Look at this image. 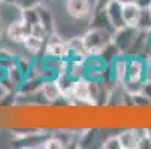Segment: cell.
I'll return each instance as SVG.
<instances>
[{
	"label": "cell",
	"instance_id": "cell-18",
	"mask_svg": "<svg viewBox=\"0 0 151 149\" xmlns=\"http://www.w3.org/2000/svg\"><path fill=\"white\" fill-rule=\"evenodd\" d=\"M6 79L9 81V83L12 85V87H14L15 90H18V88H19V85L24 82L26 75H24V72H23V70H21V69L18 67L17 63H15V64H12V66L8 69Z\"/></svg>",
	"mask_w": 151,
	"mask_h": 149
},
{
	"label": "cell",
	"instance_id": "cell-24",
	"mask_svg": "<svg viewBox=\"0 0 151 149\" xmlns=\"http://www.w3.org/2000/svg\"><path fill=\"white\" fill-rule=\"evenodd\" d=\"M14 3L19 9H26V8H35L39 5V0H14Z\"/></svg>",
	"mask_w": 151,
	"mask_h": 149
},
{
	"label": "cell",
	"instance_id": "cell-26",
	"mask_svg": "<svg viewBox=\"0 0 151 149\" xmlns=\"http://www.w3.org/2000/svg\"><path fill=\"white\" fill-rule=\"evenodd\" d=\"M135 3L141 8V9H148L151 6V0H135Z\"/></svg>",
	"mask_w": 151,
	"mask_h": 149
},
{
	"label": "cell",
	"instance_id": "cell-22",
	"mask_svg": "<svg viewBox=\"0 0 151 149\" xmlns=\"http://www.w3.org/2000/svg\"><path fill=\"white\" fill-rule=\"evenodd\" d=\"M136 29L145 30V31L151 30V16H150V14H148L147 9H142V14H141V16H139V21H138Z\"/></svg>",
	"mask_w": 151,
	"mask_h": 149
},
{
	"label": "cell",
	"instance_id": "cell-27",
	"mask_svg": "<svg viewBox=\"0 0 151 149\" xmlns=\"http://www.w3.org/2000/svg\"><path fill=\"white\" fill-rule=\"evenodd\" d=\"M111 0H96L94 2V9H103Z\"/></svg>",
	"mask_w": 151,
	"mask_h": 149
},
{
	"label": "cell",
	"instance_id": "cell-2",
	"mask_svg": "<svg viewBox=\"0 0 151 149\" xmlns=\"http://www.w3.org/2000/svg\"><path fill=\"white\" fill-rule=\"evenodd\" d=\"M136 36H138V29L136 27L124 26L121 29L114 30V33H112V43L117 46V49H118V52L121 55H129L133 43H135Z\"/></svg>",
	"mask_w": 151,
	"mask_h": 149
},
{
	"label": "cell",
	"instance_id": "cell-17",
	"mask_svg": "<svg viewBox=\"0 0 151 149\" xmlns=\"http://www.w3.org/2000/svg\"><path fill=\"white\" fill-rule=\"evenodd\" d=\"M55 82L58 85V88L61 90L63 93V97L64 98H69L70 93H72V88H73V83H75V79L68 73V72H64V73H58L57 78H55Z\"/></svg>",
	"mask_w": 151,
	"mask_h": 149
},
{
	"label": "cell",
	"instance_id": "cell-29",
	"mask_svg": "<svg viewBox=\"0 0 151 149\" xmlns=\"http://www.w3.org/2000/svg\"><path fill=\"white\" fill-rule=\"evenodd\" d=\"M147 136H148V139L151 142V125H147Z\"/></svg>",
	"mask_w": 151,
	"mask_h": 149
},
{
	"label": "cell",
	"instance_id": "cell-32",
	"mask_svg": "<svg viewBox=\"0 0 151 149\" xmlns=\"http://www.w3.org/2000/svg\"><path fill=\"white\" fill-rule=\"evenodd\" d=\"M0 3H2V2H0Z\"/></svg>",
	"mask_w": 151,
	"mask_h": 149
},
{
	"label": "cell",
	"instance_id": "cell-3",
	"mask_svg": "<svg viewBox=\"0 0 151 149\" xmlns=\"http://www.w3.org/2000/svg\"><path fill=\"white\" fill-rule=\"evenodd\" d=\"M44 57L58 58V60H69L70 58V49L66 40H63L61 36L57 34V31L51 33L45 42V51Z\"/></svg>",
	"mask_w": 151,
	"mask_h": 149
},
{
	"label": "cell",
	"instance_id": "cell-16",
	"mask_svg": "<svg viewBox=\"0 0 151 149\" xmlns=\"http://www.w3.org/2000/svg\"><path fill=\"white\" fill-rule=\"evenodd\" d=\"M68 73H69L75 81L87 78V66H85V60H81V58H69Z\"/></svg>",
	"mask_w": 151,
	"mask_h": 149
},
{
	"label": "cell",
	"instance_id": "cell-15",
	"mask_svg": "<svg viewBox=\"0 0 151 149\" xmlns=\"http://www.w3.org/2000/svg\"><path fill=\"white\" fill-rule=\"evenodd\" d=\"M36 9H37V15H39V23L50 31V34L54 33L55 31V23H54V16H52L51 9L45 5H42V3H39L36 6Z\"/></svg>",
	"mask_w": 151,
	"mask_h": 149
},
{
	"label": "cell",
	"instance_id": "cell-1",
	"mask_svg": "<svg viewBox=\"0 0 151 149\" xmlns=\"http://www.w3.org/2000/svg\"><path fill=\"white\" fill-rule=\"evenodd\" d=\"M112 33L114 30L109 29H100V27H90L82 34L85 48H87L88 55L90 54H100L108 45L112 42Z\"/></svg>",
	"mask_w": 151,
	"mask_h": 149
},
{
	"label": "cell",
	"instance_id": "cell-28",
	"mask_svg": "<svg viewBox=\"0 0 151 149\" xmlns=\"http://www.w3.org/2000/svg\"><path fill=\"white\" fill-rule=\"evenodd\" d=\"M5 30H6V24L3 23V19L0 18V40H2V36L5 34Z\"/></svg>",
	"mask_w": 151,
	"mask_h": 149
},
{
	"label": "cell",
	"instance_id": "cell-12",
	"mask_svg": "<svg viewBox=\"0 0 151 149\" xmlns=\"http://www.w3.org/2000/svg\"><path fill=\"white\" fill-rule=\"evenodd\" d=\"M141 14H142V9L135 2L123 3V21H124V26L136 27Z\"/></svg>",
	"mask_w": 151,
	"mask_h": 149
},
{
	"label": "cell",
	"instance_id": "cell-7",
	"mask_svg": "<svg viewBox=\"0 0 151 149\" xmlns=\"http://www.w3.org/2000/svg\"><path fill=\"white\" fill-rule=\"evenodd\" d=\"M64 9H66L68 15L72 16L73 19H82L91 14L93 6L90 0H66Z\"/></svg>",
	"mask_w": 151,
	"mask_h": 149
},
{
	"label": "cell",
	"instance_id": "cell-10",
	"mask_svg": "<svg viewBox=\"0 0 151 149\" xmlns=\"http://www.w3.org/2000/svg\"><path fill=\"white\" fill-rule=\"evenodd\" d=\"M127 60L129 55H118L109 63L112 79L118 85H123L127 79Z\"/></svg>",
	"mask_w": 151,
	"mask_h": 149
},
{
	"label": "cell",
	"instance_id": "cell-13",
	"mask_svg": "<svg viewBox=\"0 0 151 149\" xmlns=\"http://www.w3.org/2000/svg\"><path fill=\"white\" fill-rule=\"evenodd\" d=\"M68 45L70 49V58H81L85 60V57L88 55L87 48H85V42L82 36H72L68 40Z\"/></svg>",
	"mask_w": 151,
	"mask_h": 149
},
{
	"label": "cell",
	"instance_id": "cell-21",
	"mask_svg": "<svg viewBox=\"0 0 151 149\" xmlns=\"http://www.w3.org/2000/svg\"><path fill=\"white\" fill-rule=\"evenodd\" d=\"M100 148L102 149H121V143H120L118 134H114V136H109V137L103 139Z\"/></svg>",
	"mask_w": 151,
	"mask_h": 149
},
{
	"label": "cell",
	"instance_id": "cell-9",
	"mask_svg": "<svg viewBox=\"0 0 151 149\" xmlns=\"http://www.w3.org/2000/svg\"><path fill=\"white\" fill-rule=\"evenodd\" d=\"M106 16L109 19V24L114 30L124 27V21H123V3L120 0H111L105 8Z\"/></svg>",
	"mask_w": 151,
	"mask_h": 149
},
{
	"label": "cell",
	"instance_id": "cell-14",
	"mask_svg": "<svg viewBox=\"0 0 151 149\" xmlns=\"http://www.w3.org/2000/svg\"><path fill=\"white\" fill-rule=\"evenodd\" d=\"M118 139L121 149H138V136L133 127H124L121 131H118Z\"/></svg>",
	"mask_w": 151,
	"mask_h": 149
},
{
	"label": "cell",
	"instance_id": "cell-5",
	"mask_svg": "<svg viewBox=\"0 0 151 149\" xmlns=\"http://www.w3.org/2000/svg\"><path fill=\"white\" fill-rule=\"evenodd\" d=\"M72 104H91V87H90V79L84 78L78 79L73 83L72 93L68 98ZM94 106V104H93Z\"/></svg>",
	"mask_w": 151,
	"mask_h": 149
},
{
	"label": "cell",
	"instance_id": "cell-30",
	"mask_svg": "<svg viewBox=\"0 0 151 149\" xmlns=\"http://www.w3.org/2000/svg\"><path fill=\"white\" fill-rule=\"evenodd\" d=\"M121 3H127V2H135V0H120Z\"/></svg>",
	"mask_w": 151,
	"mask_h": 149
},
{
	"label": "cell",
	"instance_id": "cell-25",
	"mask_svg": "<svg viewBox=\"0 0 151 149\" xmlns=\"http://www.w3.org/2000/svg\"><path fill=\"white\" fill-rule=\"evenodd\" d=\"M150 101H151V78H147L142 83V91H141Z\"/></svg>",
	"mask_w": 151,
	"mask_h": 149
},
{
	"label": "cell",
	"instance_id": "cell-4",
	"mask_svg": "<svg viewBox=\"0 0 151 149\" xmlns=\"http://www.w3.org/2000/svg\"><path fill=\"white\" fill-rule=\"evenodd\" d=\"M147 72H148V58L142 55H129L126 81H145L148 78Z\"/></svg>",
	"mask_w": 151,
	"mask_h": 149
},
{
	"label": "cell",
	"instance_id": "cell-23",
	"mask_svg": "<svg viewBox=\"0 0 151 149\" xmlns=\"http://www.w3.org/2000/svg\"><path fill=\"white\" fill-rule=\"evenodd\" d=\"M30 34H33V36H36V37H39V39L47 40L48 36H50V31H48L44 26H42L40 23H36V24H33V26L30 27Z\"/></svg>",
	"mask_w": 151,
	"mask_h": 149
},
{
	"label": "cell",
	"instance_id": "cell-31",
	"mask_svg": "<svg viewBox=\"0 0 151 149\" xmlns=\"http://www.w3.org/2000/svg\"><path fill=\"white\" fill-rule=\"evenodd\" d=\"M147 11H148V14H150V16H151V6H150V8H148Z\"/></svg>",
	"mask_w": 151,
	"mask_h": 149
},
{
	"label": "cell",
	"instance_id": "cell-6",
	"mask_svg": "<svg viewBox=\"0 0 151 149\" xmlns=\"http://www.w3.org/2000/svg\"><path fill=\"white\" fill-rule=\"evenodd\" d=\"M30 27L32 26H29L26 21H23L21 18H17L6 26L5 36L9 42H12V43H21L23 45V42L30 34Z\"/></svg>",
	"mask_w": 151,
	"mask_h": 149
},
{
	"label": "cell",
	"instance_id": "cell-11",
	"mask_svg": "<svg viewBox=\"0 0 151 149\" xmlns=\"http://www.w3.org/2000/svg\"><path fill=\"white\" fill-rule=\"evenodd\" d=\"M45 42L47 40H44V39H39V37L33 36V34H29L27 39L23 42V48L33 58L42 57L44 55V51H45Z\"/></svg>",
	"mask_w": 151,
	"mask_h": 149
},
{
	"label": "cell",
	"instance_id": "cell-19",
	"mask_svg": "<svg viewBox=\"0 0 151 149\" xmlns=\"http://www.w3.org/2000/svg\"><path fill=\"white\" fill-rule=\"evenodd\" d=\"M42 148H45V149H63V148H66V145H64V142L54 133V134H48L44 139Z\"/></svg>",
	"mask_w": 151,
	"mask_h": 149
},
{
	"label": "cell",
	"instance_id": "cell-20",
	"mask_svg": "<svg viewBox=\"0 0 151 149\" xmlns=\"http://www.w3.org/2000/svg\"><path fill=\"white\" fill-rule=\"evenodd\" d=\"M21 19L26 21L29 26H33L36 23H39V15H37V9L35 8H26L21 9Z\"/></svg>",
	"mask_w": 151,
	"mask_h": 149
},
{
	"label": "cell",
	"instance_id": "cell-8",
	"mask_svg": "<svg viewBox=\"0 0 151 149\" xmlns=\"http://www.w3.org/2000/svg\"><path fill=\"white\" fill-rule=\"evenodd\" d=\"M39 96L44 100V103H48V104H54V103L60 101L61 98H64L55 79L54 81H44V83L40 87V91H39Z\"/></svg>",
	"mask_w": 151,
	"mask_h": 149
}]
</instances>
